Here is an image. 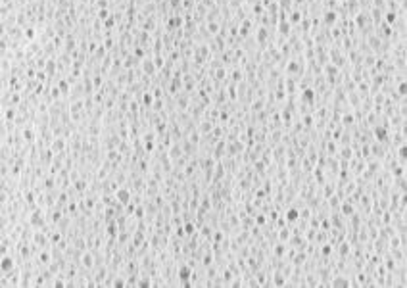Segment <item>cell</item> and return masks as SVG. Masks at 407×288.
Returning <instances> with one entry per match:
<instances>
[{
	"label": "cell",
	"instance_id": "6da1fadb",
	"mask_svg": "<svg viewBox=\"0 0 407 288\" xmlns=\"http://www.w3.org/2000/svg\"><path fill=\"white\" fill-rule=\"evenodd\" d=\"M177 275H179V279H181L182 282H185V286H190L192 269H190L188 265H181V267H179V273H177Z\"/></svg>",
	"mask_w": 407,
	"mask_h": 288
},
{
	"label": "cell",
	"instance_id": "7a4b0ae2",
	"mask_svg": "<svg viewBox=\"0 0 407 288\" xmlns=\"http://www.w3.org/2000/svg\"><path fill=\"white\" fill-rule=\"evenodd\" d=\"M115 198H117V202L121 204V206H127V204L131 202V192H129L127 188H119V190L115 192Z\"/></svg>",
	"mask_w": 407,
	"mask_h": 288
},
{
	"label": "cell",
	"instance_id": "3957f363",
	"mask_svg": "<svg viewBox=\"0 0 407 288\" xmlns=\"http://www.w3.org/2000/svg\"><path fill=\"white\" fill-rule=\"evenodd\" d=\"M14 265H15V261H14L12 258H10V255H2V263H0V269H2V273H4V275L12 273Z\"/></svg>",
	"mask_w": 407,
	"mask_h": 288
},
{
	"label": "cell",
	"instance_id": "277c9868",
	"mask_svg": "<svg viewBox=\"0 0 407 288\" xmlns=\"http://www.w3.org/2000/svg\"><path fill=\"white\" fill-rule=\"evenodd\" d=\"M373 133H374V138H377L378 142H386V140H388V129L382 127V125H377V127L373 129Z\"/></svg>",
	"mask_w": 407,
	"mask_h": 288
},
{
	"label": "cell",
	"instance_id": "5b68a950",
	"mask_svg": "<svg viewBox=\"0 0 407 288\" xmlns=\"http://www.w3.org/2000/svg\"><path fill=\"white\" fill-rule=\"evenodd\" d=\"M31 225H33L35 229H43V227H44V217L40 215L39 211L33 213V215H31Z\"/></svg>",
	"mask_w": 407,
	"mask_h": 288
},
{
	"label": "cell",
	"instance_id": "8992f818",
	"mask_svg": "<svg viewBox=\"0 0 407 288\" xmlns=\"http://www.w3.org/2000/svg\"><path fill=\"white\" fill-rule=\"evenodd\" d=\"M181 25H182V19L179 17V15H173V17H169V19H167V27H169V31H177V29H181Z\"/></svg>",
	"mask_w": 407,
	"mask_h": 288
},
{
	"label": "cell",
	"instance_id": "52a82bcc",
	"mask_svg": "<svg viewBox=\"0 0 407 288\" xmlns=\"http://www.w3.org/2000/svg\"><path fill=\"white\" fill-rule=\"evenodd\" d=\"M353 211H355V207H353L349 202H342L340 204V213H342V215L349 217V215H353Z\"/></svg>",
	"mask_w": 407,
	"mask_h": 288
},
{
	"label": "cell",
	"instance_id": "ba28073f",
	"mask_svg": "<svg viewBox=\"0 0 407 288\" xmlns=\"http://www.w3.org/2000/svg\"><path fill=\"white\" fill-rule=\"evenodd\" d=\"M284 219H286V223H294V221H298V219H300V211H298L296 207H290L288 211H286V217H284Z\"/></svg>",
	"mask_w": 407,
	"mask_h": 288
},
{
	"label": "cell",
	"instance_id": "9c48e42d",
	"mask_svg": "<svg viewBox=\"0 0 407 288\" xmlns=\"http://www.w3.org/2000/svg\"><path fill=\"white\" fill-rule=\"evenodd\" d=\"M156 69H158V67H156V64H154V62H150V60L142 62V71L146 73V75H154V73H156Z\"/></svg>",
	"mask_w": 407,
	"mask_h": 288
},
{
	"label": "cell",
	"instance_id": "30bf717a",
	"mask_svg": "<svg viewBox=\"0 0 407 288\" xmlns=\"http://www.w3.org/2000/svg\"><path fill=\"white\" fill-rule=\"evenodd\" d=\"M405 160H407V146L403 142L398 148V161H399V165H405Z\"/></svg>",
	"mask_w": 407,
	"mask_h": 288
},
{
	"label": "cell",
	"instance_id": "8fae6325",
	"mask_svg": "<svg viewBox=\"0 0 407 288\" xmlns=\"http://www.w3.org/2000/svg\"><path fill=\"white\" fill-rule=\"evenodd\" d=\"M290 25H292V23H290V21H286V19H284V21H280V23H279V33L286 36V35L290 33Z\"/></svg>",
	"mask_w": 407,
	"mask_h": 288
},
{
	"label": "cell",
	"instance_id": "7c38bea8",
	"mask_svg": "<svg viewBox=\"0 0 407 288\" xmlns=\"http://www.w3.org/2000/svg\"><path fill=\"white\" fill-rule=\"evenodd\" d=\"M33 240H35V244H39V246H46L50 238H46L44 234H40V233H35V238Z\"/></svg>",
	"mask_w": 407,
	"mask_h": 288
},
{
	"label": "cell",
	"instance_id": "4fadbf2b",
	"mask_svg": "<svg viewBox=\"0 0 407 288\" xmlns=\"http://www.w3.org/2000/svg\"><path fill=\"white\" fill-rule=\"evenodd\" d=\"M325 71H327L328 79H334V77L338 75V65H330V64H328V65L325 67Z\"/></svg>",
	"mask_w": 407,
	"mask_h": 288
},
{
	"label": "cell",
	"instance_id": "5bb4252c",
	"mask_svg": "<svg viewBox=\"0 0 407 288\" xmlns=\"http://www.w3.org/2000/svg\"><path fill=\"white\" fill-rule=\"evenodd\" d=\"M301 98H304V102H307V104H313V98H315V94H313V90H311V88H305V90H304V94H301Z\"/></svg>",
	"mask_w": 407,
	"mask_h": 288
},
{
	"label": "cell",
	"instance_id": "9a60e30c",
	"mask_svg": "<svg viewBox=\"0 0 407 288\" xmlns=\"http://www.w3.org/2000/svg\"><path fill=\"white\" fill-rule=\"evenodd\" d=\"M336 19H338V17H336V12H332V10L325 14V23H327V25H332Z\"/></svg>",
	"mask_w": 407,
	"mask_h": 288
},
{
	"label": "cell",
	"instance_id": "2e32d148",
	"mask_svg": "<svg viewBox=\"0 0 407 288\" xmlns=\"http://www.w3.org/2000/svg\"><path fill=\"white\" fill-rule=\"evenodd\" d=\"M396 19H398V15H396V12H392V10H390V12H386V14H384V21L388 23V25H392V23L396 21Z\"/></svg>",
	"mask_w": 407,
	"mask_h": 288
},
{
	"label": "cell",
	"instance_id": "e0dca14e",
	"mask_svg": "<svg viewBox=\"0 0 407 288\" xmlns=\"http://www.w3.org/2000/svg\"><path fill=\"white\" fill-rule=\"evenodd\" d=\"M152 102H154V98H152V94H148V92H144V94H142V104H144V106H146V108H150V106H152Z\"/></svg>",
	"mask_w": 407,
	"mask_h": 288
},
{
	"label": "cell",
	"instance_id": "ac0fdd59",
	"mask_svg": "<svg viewBox=\"0 0 407 288\" xmlns=\"http://www.w3.org/2000/svg\"><path fill=\"white\" fill-rule=\"evenodd\" d=\"M332 286H348V280L344 279V277H334V280H332Z\"/></svg>",
	"mask_w": 407,
	"mask_h": 288
},
{
	"label": "cell",
	"instance_id": "d6986e66",
	"mask_svg": "<svg viewBox=\"0 0 407 288\" xmlns=\"http://www.w3.org/2000/svg\"><path fill=\"white\" fill-rule=\"evenodd\" d=\"M23 138L29 140V142H33V140H35V133H33L31 129H25V131H23Z\"/></svg>",
	"mask_w": 407,
	"mask_h": 288
},
{
	"label": "cell",
	"instance_id": "ffe728a7",
	"mask_svg": "<svg viewBox=\"0 0 407 288\" xmlns=\"http://www.w3.org/2000/svg\"><path fill=\"white\" fill-rule=\"evenodd\" d=\"M83 265L88 267V269L92 267V255H90V254H85V255H83Z\"/></svg>",
	"mask_w": 407,
	"mask_h": 288
},
{
	"label": "cell",
	"instance_id": "44dd1931",
	"mask_svg": "<svg viewBox=\"0 0 407 288\" xmlns=\"http://www.w3.org/2000/svg\"><path fill=\"white\" fill-rule=\"evenodd\" d=\"M64 146H65V142H64V138H58L54 144H52V150H64Z\"/></svg>",
	"mask_w": 407,
	"mask_h": 288
},
{
	"label": "cell",
	"instance_id": "7402d4cb",
	"mask_svg": "<svg viewBox=\"0 0 407 288\" xmlns=\"http://www.w3.org/2000/svg\"><path fill=\"white\" fill-rule=\"evenodd\" d=\"M300 19H301V14H300V12H292V15H290L288 21H290V23H300Z\"/></svg>",
	"mask_w": 407,
	"mask_h": 288
},
{
	"label": "cell",
	"instance_id": "603a6c76",
	"mask_svg": "<svg viewBox=\"0 0 407 288\" xmlns=\"http://www.w3.org/2000/svg\"><path fill=\"white\" fill-rule=\"evenodd\" d=\"M250 27H252V25H250V21H244V25L240 27V35H242V36H246V35L250 33Z\"/></svg>",
	"mask_w": 407,
	"mask_h": 288
},
{
	"label": "cell",
	"instance_id": "cb8c5ba5",
	"mask_svg": "<svg viewBox=\"0 0 407 288\" xmlns=\"http://www.w3.org/2000/svg\"><path fill=\"white\" fill-rule=\"evenodd\" d=\"M288 73H300V65L296 62H290L288 64Z\"/></svg>",
	"mask_w": 407,
	"mask_h": 288
},
{
	"label": "cell",
	"instance_id": "d4e9b609",
	"mask_svg": "<svg viewBox=\"0 0 407 288\" xmlns=\"http://www.w3.org/2000/svg\"><path fill=\"white\" fill-rule=\"evenodd\" d=\"M405 90H407V85H405V81H401L399 85H398V94L405 98Z\"/></svg>",
	"mask_w": 407,
	"mask_h": 288
},
{
	"label": "cell",
	"instance_id": "484cf974",
	"mask_svg": "<svg viewBox=\"0 0 407 288\" xmlns=\"http://www.w3.org/2000/svg\"><path fill=\"white\" fill-rule=\"evenodd\" d=\"M265 39H267V31H265V29H259V33H257V40H259V44H263V43H265Z\"/></svg>",
	"mask_w": 407,
	"mask_h": 288
},
{
	"label": "cell",
	"instance_id": "4316f807",
	"mask_svg": "<svg viewBox=\"0 0 407 288\" xmlns=\"http://www.w3.org/2000/svg\"><path fill=\"white\" fill-rule=\"evenodd\" d=\"M275 284H276V286H282V284H284V277H282V273H275Z\"/></svg>",
	"mask_w": 407,
	"mask_h": 288
},
{
	"label": "cell",
	"instance_id": "83f0119b",
	"mask_svg": "<svg viewBox=\"0 0 407 288\" xmlns=\"http://www.w3.org/2000/svg\"><path fill=\"white\" fill-rule=\"evenodd\" d=\"M115 233H117V227H115V223L112 221V223L108 225V234H109V236H113V234H115Z\"/></svg>",
	"mask_w": 407,
	"mask_h": 288
},
{
	"label": "cell",
	"instance_id": "f1b7e54d",
	"mask_svg": "<svg viewBox=\"0 0 407 288\" xmlns=\"http://www.w3.org/2000/svg\"><path fill=\"white\" fill-rule=\"evenodd\" d=\"M108 17H109V12H108V10H100V12H98V19H102V21H106Z\"/></svg>",
	"mask_w": 407,
	"mask_h": 288
},
{
	"label": "cell",
	"instance_id": "f546056e",
	"mask_svg": "<svg viewBox=\"0 0 407 288\" xmlns=\"http://www.w3.org/2000/svg\"><path fill=\"white\" fill-rule=\"evenodd\" d=\"M60 90L64 92V94H67V92H69V85H67L65 81H60Z\"/></svg>",
	"mask_w": 407,
	"mask_h": 288
},
{
	"label": "cell",
	"instance_id": "4dcf8cb0",
	"mask_svg": "<svg viewBox=\"0 0 407 288\" xmlns=\"http://www.w3.org/2000/svg\"><path fill=\"white\" fill-rule=\"evenodd\" d=\"M275 254L282 258V255H284V246H282V244H276V248H275Z\"/></svg>",
	"mask_w": 407,
	"mask_h": 288
},
{
	"label": "cell",
	"instance_id": "1f68e13d",
	"mask_svg": "<svg viewBox=\"0 0 407 288\" xmlns=\"http://www.w3.org/2000/svg\"><path fill=\"white\" fill-rule=\"evenodd\" d=\"M288 236H290L288 229H282V230H280V233H279V238H280V240H286V238H288Z\"/></svg>",
	"mask_w": 407,
	"mask_h": 288
},
{
	"label": "cell",
	"instance_id": "d6a6232c",
	"mask_svg": "<svg viewBox=\"0 0 407 288\" xmlns=\"http://www.w3.org/2000/svg\"><path fill=\"white\" fill-rule=\"evenodd\" d=\"M185 233H186V234H192V233H194V225H192V223H186V225H185Z\"/></svg>",
	"mask_w": 407,
	"mask_h": 288
},
{
	"label": "cell",
	"instance_id": "836d02e7",
	"mask_svg": "<svg viewBox=\"0 0 407 288\" xmlns=\"http://www.w3.org/2000/svg\"><path fill=\"white\" fill-rule=\"evenodd\" d=\"M127 282H125L123 279H115V280H112V286H125Z\"/></svg>",
	"mask_w": 407,
	"mask_h": 288
},
{
	"label": "cell",
	"instance_id": "e575fe53",
	"mask_svg": "<svg viewBox=\"0 0 407 288\" xmlns=\"http://www.w3.org/2000/svg\"><path fill=\"white\" fill-rule=\"evenodd\" d=\"M65 44H67V50H73V48H75V43H73V39H71V36H67Z\"/></svg>",
	"mask_w": 407,
	"mask_h": 288
},
{
	"label": "cell",
	"instance_id": "d590c367",
	"mask_svg": "<svg viewBox=\"0 0 407 288\" xmlns=\"http://www.w3.org/2000/svg\"><path fill=\"white\" fill-rule=\"evenodd\" d=\"M340 154H342V158H344V160H349V158H352V154H349V148H344V150L340 152Z\"/></svg>",
	"mask_w": 407,
	"mask_h": 288
},
{
	"label": "cell",
	"instance_id": "8d00e7d4",
	"mask_svg": "<svg viewBox=\"0 0 407 288\" xmlns=\"http://www.w3.org/2000/svg\"><path fill=\"white\" fill-rule=\"evenodd\" d=\"M40 261H43V263H48V261H50V255L46 254V252H43V254H40Z\"/></svg>",
	"mask_w": 407,
	"mask_h": 288
},
{
	"label": "cell",
	"instance_id": "74e56055",
	"mask_svg": "<svg viewBox=\"0 0 407 288\" xmlns=\"http://www.w3.org/2000/svg\"><path fill=\"white\" fill-rule=\"evenodd\" d=\"M25 36H27V39H33V36H35V31L31 29V27H29V29H25Z\"/></svg>",
	"mask_w": 407,
	"mask_h": 288
},
{
	"label": "cell",
	"instance_id": "f35d334b",
	"mask_svg": "<svg viewBox=\"0 0 407 288\" xmlns=\"http://www.w3.org/2000/svg\"><path fill=\"white\" fill-rule=\"evenodd\" d=\"M202 234H204V236H211V229L210 227H204L202 229Z\"/></svg>",
	"mask_w": 407,
	"mask_h": 288
},
{
	"label": "cell",
	"instance_id": "ab89813d",
	"mask_svg": "<svg viewBox=\"0 0 407 288\" xmlns=\"http://www.w3.org/2000/svg\"><path fill=\"white\" fill-rule=\"evenodd\" d=\"M342 121L346 123V125H349V123H353V117H352V115H344V119H342Z\"/></svg>",
	"mask_w": 407,
	"mask_h": 288
},
{
	"label": "cell",
	"instance_id": "60d3db41",
	"mask_svg": "<svg viewBox=\"0 0 407 288\" xmlns=\"http://www.w3.org/2000/svg\"><path fill=\"white\" fill-rule=\"evenodd\" d=\"M75 188H77V190H85V182H83V181H77V182H75Z\"/></svg>",
	"mask_w": 407,
	"mask_h": 288
},
{
	"label": "cell",
	"instance_id": "b9f144b4",
	"mask_svg": "<svg viewBox=\"0 0 407 288\" xmlns=\"http://www.w3.org/2000/svg\"><path fill=\"white\" fill-rule=\"evenodd\" d=\"M113 23H115V21H113V17H108L106 21H104V25H106V27H113Z\"/></svg>",
	"mask_w": 407,
	"mask_h": 288
},
{
	"label": "cell",
	"instance_id": "7bdbcfd3",
	"mask_svg": "<svg viewBox=\"0 0 407 288\" xmlns=\"http://www.w3.org/2000/svg\"><path fill=\"white\" fill-rule=\"evenodd\" d=\"M323 254H325V255H328V254H330V246H328V244H325V246H323Z\"/></svg>",
	"mask_w": 407,
	"mask_h": 288
},
{
	"label": "cell",
	"instance_id": "ee69618b",
	"mask_svg": "<svg viewBox=\"0 0 407 288\" xmlns=\"http://www.w3.org/2000/svg\"><path fill=\"white\" fill-rule=\"evenodd\" d=\"M179 154H181V150H179V146H175V148H173V150H171V156H175V158H177V156H179Z\"/></svg>",
	"mask_w": 407,
	"mask_h": 288
},
{
	"label": "cell",
	"instance_id": "f6af8a7d",
	"mask_svg": "<svg viewBox=\"0 0 407 288\" xmlns=\"http://www.w3.org/2000/svg\"><path fill=\"white\" fill-rule=\"evenodd\" d=\"M138 286H150V280H146V279L138 280Z\"/></svg>",
	"mask_w": 407,
	"mask_h": 288
},
{
	"label": "cell",
	"instance_id": "bcb514c9",
	"mask_svg": "<svg viewBox=\"0 0 407 288\" xmlns=\"http://www.w3.org/2000/svg\"><path fill=\"white\" fill-rule=\"evenodd\" d=\"M386 267H388V269H394V259H386Z\"/></svg>",
	"mask_w": 407,
	"mask_h": 288
},
{
	"label": "cell",
	"instance_id": "7dc6e473",
	"mask_svg": "<svg viewBox=\"0 0 407 288\" xmlns=\"http://www.w3.org/2000/svg\"><path fill=\"white\" fill-rule=\"evenodd\" d=\"M229 96H231V98H236V90H234V88H232V87H231V88H229Z\"/></svg>",
	"mask_w": 407,
	"mask_h": 288
},
{
	"label": "cell",
	"instance_id": "c3c4849f",
	"mask_svg": "<svg viewBox=\"0 0 407 288\" xmlns=\"http://www.w3.org/2000/svg\"><path fill=\"white\" fill-rule=\"evenodd\" d=\"M0 252H2V255H6V254H8V246L4 244V242H2V248H0Z\"/></svg>",
	"mask_w": 407,
	"mask_h": 288
},
{
	"label": "cell",
	"instance_id": "681fc988",
	"mask_svg": "<svg viewBox=\"0 0 407 288\" xmlns=\"http://www.w3.org/2000/svg\"><path fill=\"white\" fill-rule=\"evenodd\" d=\"M213 238H215L217 242H221V240H223V234H221V233H215V234H213Z\"/></svg>",
	"mask_w": 407,
	"mask_h": 288
},
{
	"label": "cell",
	"instance_id": "f907efd6",
	"mask_svg": "<svg viewBox=\"0 0 407 288\" xmlns=\"http://www.w3.org/2000/svg\"><path fill=\"white\" fill-rule=\"evenodd\" d=\"M14 115H15V112H14V109H8V112H6V117H8V119H12Z\"/></svg>",
	"mask_w": 407,
	"mask_h": 288
},
{
	"label": "cell",
	"instance_id": "816d5d0a",
	"mask_svg": "<svg viewBox=\"0 0 407 288\" xmlns=\"http://www.w3.org/2000/svg\"><path fill=\"white\" fill-rule=\"evenodd\" d=\"M340 254H348V244H342V248H340Z\"/></svg>",
	"mask_w": 407,
	"mask_h": 288
},
{
	"label": "cell",
	"instance_id": "f5cc1de1",
	"mask_svg": "<svg viewBox=\"0 0 407 288\" xmlns=\"http://www.w3.org/2000/svg\"><path fill=\"white\" fill-rule=\"evenodd\" d=\"M265 221H267V219H265L263 215H257V223H259V225H263Z\"/></svg>",
	"mask_w": 407,
	"mask_h": 288
},
{
	"label": "cell",
	"instance_id": "db71d44e",
	"mask_svg": "<svg viewBox=\"0 0 407 288\" xmlns=\"http://www.w3.org/2000/svg\"><path fill=\"white\" fill-rule=\"evenodd\" d=\"M58 240H60V234H58V233L52 234V242H58Z\"/></svg>",
	"mask_w": 407,
	"mask_h": 288
},
{
	"label": "cell",
	"instance_id": "11a10c76",
	"mask_svg": "<svg viewBox=\"0 0 407 288\" xmlns=\"http://www.w3.org/2000/svg\"><path fill=\"white\" fill-rule=\"evenodd\" d=\"M134 213H137V215H134V217H138V219L142 217V209H140V207H138V209H137V211H134Z\"/></svg>",
	"mask_w": 407,
	"mask_h": 288
},
{
	"label": "cell",
	"instance_id": "9f6ffc18",
	"mask_svg": "<svg viewBox=\"0 0 407 288\" xmlns=\"http://www.w3.org/2000/svg\"><path fill=\"white\" fill-rule=\"evenodd\" d=\"M54 286H65V282H64V280H56Z\"/></svg>",
	"mask_w": 407,
	"mask_h": 288
},
{
	"label": "cell",
	"instance_id": "6f0895ef",
	"mask_svg": "<svg viewBox=\"0 0 407 288\" xmlns=\"http://www.w3.org/2000/svg\"><path fill=\"white\" fill-rule=\"evenodd\" d=\"M100 83H102L100 77H94V87H100Z\"/></svg>",
	"mask_w": 407,
	"mask_h": 288
},
{
	"label": "cell",
	"instance_id": "680465c9",
	"mask_svg": "<svg viewBox=\"0 0 407 288\" xmlns=\"http://www.w3.org/2000/svg\"><path fill=\"white\" fill-rule=\"evenodd\" d=\"M296 2H304V0H296Z\"/></svg>",
	"mask_w": 407,
	"mask_h": 288
}]
</instances>
